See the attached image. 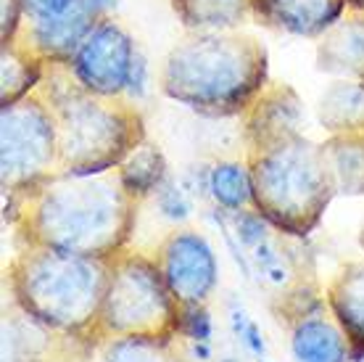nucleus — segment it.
Returning <instances> with one entry per match:
<instances>
[{
  "mask_svg": "<svg viewBox=\"0 0 364 362\" xmlns=\"http://www.w3.org/2000/svg\"><path fill=\"white\" fill-rule=\"evenodd\" d=\"M137 207L119 170L100 175L55 172L11 199V225L21 246H46L92 259H114L132 241Z\"/></svg>",
  "mask_w": 364,
  "mask_h": 362,
  "instance_id": "obj_1",
  "label": "nucleus"
},
{
  "mask_svg": "<svg viewBox=\"0 0 364 362\" xmlns=\"http://www.w3.org/2000/svg\"><path fill=\"white\" fill-rule=\"evenodd\" d=\"M269 53L240 29L188 32L164 56L159 90L200 117H243L269 85Z\"/></svg>",
  "mask_w": 364,
  "mask_h": 362,
  "instance_id": "obj_2",
  "label": "nucleus"
},
{
  "mask_svg": "<svg viewBox=\"0 0 364 362\" xmlns=\"http://www.w3.org/2000/svg\"><path fill=\"white\" fill-rule=\"evenodd\" d=\"M37 90L46 95L55 117L58 172H109L146 143V119L135 100L87 93L77 85L66 63H46Z\"/></svg>",
  "mask_w": 364,
  "mask_h": 362,
  "instance_id": "obj_3",
  "label": "nucleus"
},
{
  "mask_svg": "<svg viewBox=\"0 0 364 362\" xmlns=\"http://www.w3.org/2000/svg\"><path fill=\"white\" fill-rule=\"evenodd\" d=\"M111 259L21 246L6 264L11 299L29 320L61 336H95Z\"/></svg>",
  "mask_w": 364,
  "mask_h": 362,
  "instance_id": "obj_4",
  "label": "nucleus"
},
{
  "mask_svg": "<svg viewBox=\"0 0 364 362\" xmlns=\"http://www.w3.org/2000/svg\"><path fill=\"white\" fill-rule=\"evenodd\" d=\"M246 164L254 185V209L282 236H309L338 196L325 148L301 135V130L246 143Z\"/></svg>",
  "mask_w": 364,
  "mask_h": 362,
  "instance_id": "obj_5",
  "label": "nucleus"
},
{
  "mask_svg": "<svg viewBox=\"0 0 364 362\" xmlns=\"http://www.w3.org/2000/svg\"><path fill=\"white\" fill-rule=\"evenodd\" d=\"M182 331V307L166 289L154 257L117 254L109 262V286L100 304L95 338H146L166 344Z\"/></svg>",
  "mask_w": 364,
  "mask_h": 362,
  "instance_id": "obj_6",
  "label": "nucleus"
},
{
  "mask_svg": "<svg viewBox=\"0 0 364 362\" xmlns=\"http://www.w3.org/2000/svg\"><path fill=\"white\" fill-rule=\"evenodd\" d=\"M58 172V133L40 90L0 109V185L18 199Z\"/></svg>",
  "mask_w": 364,
  "mask_h": 362,
  "instance_id": "obj_7",
  "label": "nucleus"
},
{
  "mask_svg": "<svg viewBox=\"0 0 364 362\" xmlns=\"http://www.w3.org/2000/svg\"><path fill=\"white\" fill-rule=\"evenodd\" d=\"M21 29L14 43L43 63H69L103 14L87 0H18Z\"/></svg>",
  "mask_w": 364,
  "mask_h": 362,
  "instance_id": "obj_8",
  "label": "nucleus"
},
{
  "mask_svg": "<svg viewBox=\"0 0 364 362\" xmlns=\"http://www.w3.org/2000/svg\"><path fill=\"white\" fill-rule=\"evenodd\" d=\"M154 262L182 309L206 307L219 286V262L211 244L193 227H177L156 246Z\"/></svg>",
  "mask_w": 364,
  "mask_h": 362,
  "instance_id": "obj_9",
  "label": "nucleus"
},
{
  "mask_svg": "<svg viewBox=\"0 0 364 362\" xmlns=\"http://www.w3.org/2000/svg\"><path fill=\"white\" fill-rule=\"evenodd\" d=\"M135 56L137 46L132 35L114 16H103L66 66L77 85L87 93L119 98L127 93Z\"/></svg>",
  "mask_w": 364,
  "mask_h": 362,
  "instance_id": "obj_10",
  "label": "nucleus"
},
{
  "mask_svg": "<svg viewBox=\"0 0 364 362\" xmlns=\"http://www.w3.org/2000/svg\"><path fill=\"white\" fill-rule=\"evenodd\" d=\"M348 9L351 0H251V19L274 32L319 40Z\"/></svg>",
  "mask_w": 364,
  "mask_h": 362,
  "instance_id": "obj_11",
  "label": "nucleus"
},
{
  "mask_svg": "<svg viewBox=\"0 0 364 362\" xmlns=\"http://www.w3.org/2000/svg\"><path fill=\"white\" fill-rule=\"evenodd\" d=\"M317 69L338 80L364 82V11L348 9L317 40Z\"/></svg>",
  "mask_w": 364,
  "mask_h": 362,
  "instance_id": "obj_12",
  "label": "nucleus"
},
{
  "mask_svg": "<svg viewBox=\"0 0 364 362\" xmlns=\"http://www.w3.org/2000/svg\"><path fill=\"white\" fill-rule=\"evenodd\" d=\"M246 143L296 133L301 125V98L288 82H269L264 93L243 114Z\"/></svg>",
  "mask_w": 364,
  "mask_h": 362,
  "instance_id": "obj_13",
  "label": "nucleus"
},
{
  "mask_svg": "<svg viewBox=\"0 0 364 362\" xmlns=\"http://www.w3.org/2000/svg\"><path fill=\"white\" fill-rule=\"evenodd\" d=\"M351 349V338L333 315L296 317L291 331L296 362H348Z\"/></svg>",
  "mask_w": 364,
  "mask_h": 362,
  "instance_id": "obj_14",
  "label": "nucleus"
},
{
  "mask_svg": "<svg viewBox=\"0 0 364 362\" xmlns=\"http://www.w3.org/2000/svg\"><path fill=\"white\" fill-rule=\"evenodd\" d=\"M325 307L351 338L364 349V259L346 262L333 275L325 291Z\"/></svg>",
  "mask_w": 364,
  "mask_h": 362,
  "instance_id": "obj_15",
  "label": "nucleus"
},
{
  "mask_svg": "<svg viewBox=\"0 0 364 362\" xmlns=\"http://www.w3.org/2000/svg\"><path fill=\"white\" fill-rule=\"evenodd\" d=\"M185 32H232L251 19V0H169Z\"/></svg>",
  "mask_w": 364,
  "mask_h": 362,
  "instance_id": "obj_16",
  "label": "nucleus"
},
{
  "mask_svg": "<svg viewBox=\"0 0 364 362\" xmlns=\"http://www.w3.org/2000/svg\"><path fill=\"white\" fill-rule=\"evenodd\" d=\"M317 119L330 135L364 130V82L336 80L328 85L319 98Z\"/></svg>",
  "mask_w": 364,
  "mask_h": 362,
  "instance_id": "obj_17",
  "label": "nucleus"
},
{
  "mask_svg": "<svg viewBox=\"0 0 364 362\" xmlns=\"http://www.w3.org/2000/svg\"><path fill=\"white\" fill-rule=\"evenodd\" d=\"M322 148L338 196H364V130L330 135Z\"/></svg>",
  "mask_w": 364,
  "mask_h": 362,
  "instance_id": "obj_18",
  "label": "nucleus"
},
{
  "mask_svg": "<svg viewBox=\"0 0 364 362\" xmlns=\"http://www.w3.org/2000/svg\"><path fill=\"white\" fill-rule=\"evenodd\" d=\"M43 74L46 63L18 43L0 46V109L35 93L43 82Z\"/></svg>",
  "mask_w": 364,
  "mask_h": 362,
  "instance_id": "obj_19",
  "label": "nucleus"
},
{
  "mask_svg": "<svg viewBox=\"0 0 364 362\" xmlns=\"http://www.w3.org/2000/svg\"><path fill=\"white\" fill-rule=\"evenodd\" d=\"M119 177L132 199L143 201L148 196L159 193V188L166 182V159L159 145H151L146 140L117 167Z\"/></svg>",
  "mask_w": 364,
  "mask_h": 362,
  "instance_id": "obj_20",
  "label": "nucleus"
},
{
  "mask_svg": "<svg viewBox=\"0 0 364 362\" xmlns=\"http://www.w3.org/2000/svg\"><path fill=\"white\" fill-rule=\"evenodd\" d=\"M209 193L222 212L254 209V185L246 162H217L209 172Z\"/></svg>",
  "mask_w": 364,
  "mask_h": 362,
  "instance_id": "obj_21",
  "label": "nucleus"
},
{
  "mask_svg": "<svg viewBox=\"0 0 364 362\" xmlns=\"http://www.w3.org/2000/svg\"><path fill=\"white\" fill-rule=\"evenodd\" d=\"M103 362H166L164 344L146 338H109L103 346Z\"/></svg>",
  "mask_w": 364,
  "mask_h": 362,
  "instance_id": "obj_22",
  "label": "nucleus"
},
{
  "mask_svg": "<svg viewBox=\"0 0 364 362\" xmlns=\"http://www.w3.org/2000/svg\"><path fill=\"white\" fill-rule=\"evenodd\" d=\"M21 3L18 0H0V46L14 43L21 29Z\"/></svg>",
  "mask_w": 364,
  "mask_h": 362,
  "instance_id": "obj_23",
  "label": "nucleus"
},
{
  "mask_svg": "<svg viewBox=\"0 0 364 362\" xmlns=\"http://www.w3.org/2000/svg\"><path fill=\"white\" fill-rule=\"evenodd\" d=\"M159 207L164 212V217H169V219H185L188 212H191V207H188V201L182 199L180 190L169 188L166 182L159 188Z\"/></svg>",
  "mask_w": 364,
  "mask_h": 362,
  "instance_id": "obj_24",
  "label": "nucleus"
},
{
  "mask_svg": "<svg viewBox=\"0 0 364 362\" xmlns=\"http://www.w3.org/2000/svg\"><path fill=\"white\" fill-rule=\"evenodd\" d=\"M146 85H148V61L146 56L137 51L135 56V63H132V74H129V82H127V95L129 100H137L146 95Z\"/></svg>",
  "mask_w": 364,
  "mask_h": 362,
  "instance_id": "obj_25",
  "label": "nucleus"
},
{
  "mask_svg": "<svg viewBox=\"0 0 364 362\" xmlns=\"http://www.w3.org/2000/svg\"><path fill=\"white\" fill-rule=\"evenodd\" d=\"M87 3L95 6L103 16H114V9H117V0H87Z\"/></svg>",
  "mask_w": 364,
  "mask_h": 362,
  "instance_id": "obj_26",
  "label": "nucleus"
},
{
  "mask_svg": "<svg viewBox=\"0 0 364 362\" xmlns=\"http://www.w3.org/2000/svg\"><path fill=\"white\" fill-rule=\"evenodd\" d=\"M351 9H364V0H351Z\"/></svg>",
  "mask_w": 364,
  "mask_h": 362,
  "instance_id": "obj_27",
  "label": "nucleus"
},
{
  "mask_svg": "<svg viewBox=\"0 0 364 362\" xmlns=\"http://www.w3.org/2000/svg\"><path fill=\"white\" fill-rule=\"evenodd\" d=\"M259 362H269V360H264V357H259Z\"/></svg>",
  "mask_w": 364,
  "mask_h": 362,
  "instance_id": "obj_28",
  "label": "nucleus"
},
{
  "mask_svg": "<svg viewBox=\"0 0 364 362\" xmlns=\"http://www.w3.org/2000/svg\"><path fill=\"white\" fill-rule=\"evenodd\" d=\"M362 11H364V9H362Z\"/></svg>",
  "mask_w": 364,
  "mask_h": 362,
  "instance_id": "obj_29",
  "label": "nucleus"
}]
</instances>
